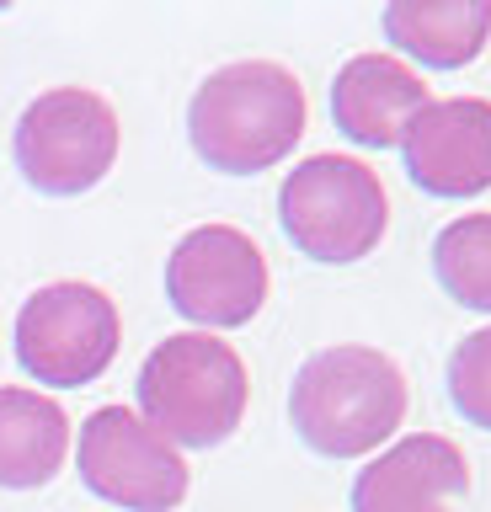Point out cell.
<instances>
[{"label":"cell","instance_id":"obj_1","mask_svg":"<svg viewBox=\"0 0 491 512\" xmlns=\"http://www.w3.org/2000/svg\"><path fill=\"white\" fill-rule=\"evenodd\" d=\"M305 123V86L278 59L219 64L187 102V139L203 166L225 176H257L283 166L305 139Z\"/></svg>","mask_w":491,"mask_h":512},{"label":"cell","instance_id":"obj_2","mask_svg":"<svg viewBox=\"0 0 491 512\" xmlns=\"http://www.w3.org/2000/svg\"><path fill=\"white\" fill-rule=\"evenodd\" d=\"M406 406H411V384L401 363L363 342L310 352L289 390V422L299 443L326 459L379 454L395 438V427L406 422Z\"/></svg>","mask_w":491,"mask_h":512},{"label":"cell","instance_id":"obj_3","mask_svg":"<svg viewBox=\"0 0 491 512\" xmlns=\"http://www.w3.org/2000/svg\"><path fill=\"white\" fill-rule=\"evenodd\" d=\"M134 395L139 416L171 448H214L241 427L251 379L241 352L214 331H177L155 342L150 358L139 363Z\"/></svg>","mask_w":491,"mask_h":512},{"label":"cell","instance_id":"obj_4","mask_svg":"<svg viewBox=\"0 0 491 512\" xmlns=\"http://www.w3.org/2000/svg\"><path fill=\"white\" fill-rule=\"evenodd\" d=\"M278 224L310 262L347 267L379 251L390 230V198L379 171L353 155H305L278 187Z\"/></svg>","mask_w":491,"mask_h":512},{"label":"cell","instance_id":"obj_5","mask_svg":"<svg viewBox=\"0 0 491 512\" xmlns=\"http://www.w3.org/2000/svg\"><path fill=\"white\" fill-rule=\"evenodd\" d=\"M123 144L118 112L91 86H54L27 102L11 134V155L27 187L43 198H81L113 171Z\"/></svg>","mask_w":491,"mask_h":512},{"label":"cell","instance_id":"obj_6","mask_svg":"<svg viewBox=\"0 0 491 512\" xmlns=\"http://www.w3.org/2000/svg\"><path fill=\"white\" fill-rule=\"evenodd\" d=\"M118 342V304L97 283H49L27 294V304L17 310V363L54 390H81V384L102 379L118 358Z\"/></svg>","mask_w":491,"mask_h":512},{"label":"cell","instance_id":"obj_7","mask_svg":"<svg viewBox=\"0 0 491 512\" xmlns=\"http://www.w3.org/2000/svg\"><path fill=\"white\" fill-rule=\"evenodd\" d=\"M75 459H81L86 491L123 512H171L193 486L182 448H171L134 406L91 411Z\"/></svg>","mask_w":491,"mask_h":512},{"label":"cell","instance_id":"obj_8","mask_svg":"<svg viewBox=\"0 0 491 512\" xmlns=\"http://www.w3.org/2000/svg\"><path fill=\"white\" fill-rule=\"evenodd\" d=\"M267 256L235 224H198L166 256V299L203 331H235L267 304Z\"/></svg>","mask_w":491,"mask_h":512},{"label":"cell","instance_id":"obj_9","mask_svg":"<svg viewBox=\"0 0 491 512\" xmlns=\"http://www.w3.org/2000/svg\"><path fill=\"white\" fill-rule=\"evenodd\" d=\"M401 160L427 198H481L491 187V102L433 96L401 134Z\"/></svg>","mask_w":491,"mask_h":512},{"label":"cell","instance_id":"obj_10","mask_svg":"<svg viewBox=\"0 0 491 512\" xmlns=\"http://www.w3.org/2000/svg\"><path fill=\"white\" fill-rule=\"evenodd\" d=\"M470 496V459L443 432L385 443L353 480V512H454Z\"/></svg>","mask_w":491,"mask_h":512},{"label":"cell","instance_id":"obj_11","mask_svg":"<svg viewBox=\"0 0 491 512\" xmlns=\"http://www.w3.org/2000/svg\"><path fill=\"white\" fill-rule=\"evenodd\" d=\"M427 102V80L395 54H353L331 80V118L363 150H401V134Z\"/></svg>","mask_w":491,"mask_h":512},{"label":"cell","instance_id":"obj_12","mask_svg":"<svg viewBox=\"0 0 491 512\" xmlns=\"http://www.w3.org/2000/svg\"><path fill=\"white\" fill-rule=\"evenodd\" d=\"M379 27L422 70H465L491 38V0H390Z\"/></svg>","mask_w":491,"mask_h":512},{"label":"cell","instance_id":"obj_13","mask_svg":"<svg viewBox=\"0 0 491 512\" xmlns=\"http://www.w3.org/2000/svg\"><path fill=\"white\" fill-rule=\"evenodd\" d=\"M70 416L54 395L0 384V491H38L65 470Z\"/></svg>","mask_w":491,"mask_h":512},{"label":"cell","instance_id":"obj_14","mask_svg":"<svg viewBox=\"0 0 491 512\" xmlns=\"http://www.w3.org/2000/svg\"><path fill=\"white\" fill-rule=\"evenodd\" d=\"M433 272L443 294L491 315V214H459L433 240Z\"/></svg>","mask_w":491,"mask_h":512},{"label":"cell","instance_id":"obj_15","mask_svg":"<svg viewBox=\"0 0 491 512\" xmlns=\"http://www.w3.org/2000/svg\"><path fill=\"white\" fill-rule=\"evenodd\" d=\"M449 400L470 427L491 432V326L470 331L449 352Z\"/></svg>","mask_w":491,"mask_h":512}]
</instances>
